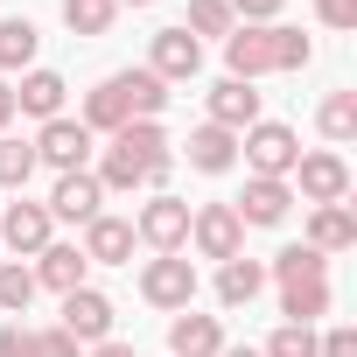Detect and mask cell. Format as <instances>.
Here are the masks:
<instances>
[{
    "mask_svg": "<svg viewBox=\"0 0 357 357\" xmlns=\"http://www.w3.org/2000/svg\"><path fill=\"white\" fill-rule=\"evenodd\" d=\"M238 147H245L252 175H273V183H287L294 161H301V140H294V126H280V119H252Z\"/></svg>",
    "mask_w": 357,
    "mask_h": 357,
    "instance_id": "1",
    "label": "cell"
},
{
    "mask_svg": "<svg viewBox=\"0 0 357 357\" xmlns=\"http://www.w3.org/2000/svg\"><path fill=\"white\" fill-rule=\"evenodd\" d=\"M140 294H147L154 308H175V315H183V308L197 301V266H190L183 252H154V259L140 266Z\"/></svg>",
    "mask_w": 357,
    "mask_h": 357,
    "instance_id": "2",
    "label": "cell"
},
{
    "mask_svg": "<svg viewBox=\"0 0 357 357\" xmlns=\"http://www.w3.org/2000/svg\"><path fill=\"white\" fill-rule=\"evenodd\" d=\"M190 245H197L204 259H238V252H245L238 211H231V204H197V211H190Z\"/></svg>",
    "mask_w": 357,
    "mask_h": 357,
    "instance_id": "3",
    "label": "cell"
},
{
    "mask_svg": "<svg viewBox=\"0 0 357 357\" xmlns=\"http://www.w3.org/2000/svg\"><path fill=\"white\" fill-rule=\"evenodd\" d=\"M36 161H50L56 175H77V168L91 161V126H84V119H43Z\"/></svg>",
    "mask_w": 357,
    "mask_h": 357,
    "instance_id": "4",
    "label": "cell"
},
{
    "mask_svg": "<svg viewBox=\"0 0 357 357\" xmlns=\"http://www.w3.org/2000/svg\"><path fill=\"white\" fill-rule=\"evenodd\" d=\"M112 147H119V154H133V161L147 168V190H161V183H168V161H175V154H168L161 119H126V126L112 133Z\"/></svg>",
    "mask_w": 357,
    "mask_h": 357,
    "instance_id": "5",
    "label": "cell"
},
{
    "mask_svg": "<svg viewBox=\"0 0 357 357\" xmlns=\"http://www.w3.org/2000/svg\"><path fill=\"white\" fill-rule=\"evenodd\" d=\"M147 70H154L161 84H190V77L204 70V43H197L190 29H161L154 50H147Z\"/></svg>",
    "mask_w": 357,
    "mask_h": 357,
    "instance_id": "6",
    "label": "cell"
},
{
    "mask_svg": "<svg viewBox=\"0 0 357 357\" xmlns=\"http://www.w3.org/2000/svg\"><path fill=\"white\" fill-rule=\"evenodd\" d=\"M133 238L154 245V252H183V245H190V204H183V197H154V204L140 211Z\"/></svg>",
    "mask_w": 357,
    "mask_h": 357,
    "instance_id": "7",
    "label": "cell"
},
{
    "mask_svg": "<svg viewBox=\"0 0 357 357\" xmlns=\"http://www.w3.org/2000/svg\"><path fill=\"white\" fill-rule=\"evenodd\" d=\"M63 336H77L84 350L91 343H105L112 336V301L98 294V287H77V294H63V322H56Z\"/></svg>",
    "mask_w": 357,
    "mask_h": 357,
    "instance_id": "8",
    "label": "cell"
},
{
    "mask_svg": "<svg viewBox=\"0 0 357 357\" xmlns=\"http://www.w3.org/2000/svg\"><path fill=\"white\" fill-rule=\"evenodd\" d=\"M294 175H301V197H308V204H343V197H350V168H343V154H301Z\"/></svg>",
    "mask_w": 357,
    "mask_h": 357,
    "instance_id": "9",
    "label": "cell"
},
{
    "mask_svg": "<svg viewBox=\"0 0 357 357\" xmlns=\"http://www.w3.org/2000/svg\"><path fill=\"white\" fill-rule=\"evenodd\" d=\"M98 204H105V190H98V175H91V168L56 175V190H50V218H70V225H91Z\"/></svg>",
    "mask_w": 357,
    "mask_h": 357,
    "instance_id": "10",
    "label": "cell"
},
{
    "mask_svg": "<svg viewBox=\"0 0 357 357\" xmlns=\"http://www.w3.org/2000/svg\"><path fill=\"white\" fill-rule=\"evenodd\" d=\"M77 252H84L91 266H126V259H133V225L98 211V218L84 225V245H77Z\"/></svg>",
    "mask_w": 357,
    "mask_h": 357,
    "instance_id": "11",
    "label": "cell"
},
{
    "mask_svg": "<svg viewBox=\"0 0 357 357\" xmlns=\"http://www.w3.org/2000/svg\"><path fill=\"white\" fill-rule=\"evenodd\" d=\"M50 225H56L50 204H29V197H22V204H8V218H0V245H15V252H43V245H50Z\"/></svg>",
    "mask_w": 357,
    "mask_h": 357,
    "instance_id": "12",
    "label": "cell"
},
{
    "mask_svg": "<svg viewBox=\"0 0 357 357\" xmlns=\"http://www.w3.org/2000/svg\"><path fill=\"white\" fill-rule=\"evenodd\" d=\"M231 211H238V225H280V218L294 211V190H287V183H273V175H252L245 197H238Z\"/></svg>",
    "mask_w": 357,
    "mask_h": 357,
    "instance_id": "13",
    "label": "cell"
},
{
    "mask_svg": "<svg viewBox=\"0 0 357 357\" xmlns=\"http://www.w3.org/2000/svg\"><path fill=\"white\" fill-rule=\"evenodd\" d=\"M225 350V329H218V315H175L168 322V357H218Z\"/></svg>",
    "mask_w": 357,
    "mask_h": 357,
    "instance_id": "14",
    "label": "cell"
},
{
    "mask_svg": "<svg viewBox=\"0 0 357 357\" xmlns=\"http://www.w3.org/2000/svg\"><path fill=\"white\" fill-rule=\"evenodd\" d=\"M259 119V91L252 84H238V77H225L218 91H211V126H225V133H245Z\"/></svg>",
    "mask_w": 357,
    "mask_h": 357,
    "instance_id": "15",
    "label": "cell"
},
{
    "mask_svg": "<svg viewBox=\"0 0 357 357\" xmlns=\"http://www.w3.org/2000/svg\"><path fill=\"white\" fill-rule=\"evenodd\" d=\"M84 266H91V259H84L77 245H43V252H36V287L77 294V287H84Z\"/></svg>",
    "mask_w": 357,
    "mask_h": 357,
    "instance_id": "16",
    "label": "cell"
},
{
    "mask_svg": "<svg viewBox=\"0 0 357 357\" xmlns=\"http://www.w3.org/2000/svg\"><path fill=\"white\" fill-rule=\"evenodd\" d=\"M183 147H190V168H204V175H225V168L238 161V133H225V126H211V119H204Z\"/></svg>",
    "mask_w": 357,
    "mask_h": 357,
    "instance_id": "17",
    "label": "cell"
},
{
    "mask_svg": "<svg viewBox=\"0 0 357 357\" xmlns=\"http://www.w3.org/2000/svg\"><path fill=\"white\" fill-rule=\"evenodd\" d=\"M308 245L329 259V252H350L357 245V218L343 211V204H315V218H308Z\"/></svg>",
    "mask_w": 357,
    "mask_h": 357,
    "instance_id": "18",
    "label": "cell"
},
{
    "mask_svg": "<svg viewBox=\"0 0 357 357\" xmlns=\"http://www.w3.org/2000/svg\"><path fill=\"white\" fill-rule=\"evenodd\" d=\"M225 70H231L238 84H252L259 70H273V63H266V29H231V36H225Z\"/></svg>",
    "mask_w": 357,
    "mask_h": 357,
    "instance_id": "19",
    "label": "cell"
},
{
    "mask_svg": "<svg viewBox=\"0 0 357 357\" xmlns=\"http://www.w3.org/2000/svg\"><path fill=\"white\" fill-rule=\"evenodd\" d=\"M112 84H119V98H126V119H161V105H168V84H161L154 70H119Z\"/></svg>",
    "mask_w": 357,
    "mask_h": 357,
    "instance_id": "20",
    "label": "cell"
},
{
    "mask_svg": "<svg viewBox=\"0 0 357 357\" xmlns=\"http://www.w3.org/2000/svg\"><path fill=\"white\" fill-rule=\"evenodd\" d=\"M63 91H70V84H63L56 70H29V77H22V91H15V105H22V112H36V119H63Z\"/></svg>",
    "mask_w": 357,
    "mask_h": 357,
    "instance_id": "21",
    "label": "cell"
},
{
    "mask_svg": "<svg viewBox=\"0 0 357 357\" xmlns=\"http://www.w3.org/2000/svg\"><path fill=\"white\" fill-rule=\"evenodd\" d=\"M259 287H266V266H259V259H245V252H238V259H225V266H218V301H225V308H245Z\"/></svg>",
    "mask_w": 357,
    "mask_h": 357,
    "instance_id": "22",
    "label": "cell"
},
{
    "mask_svg": "<svg viewBox=\"0 0 357 357\" xmlns=\"http://www.w3.org/2000/svg\"><path fill=\"white\" fill-rule=\"evenodd\" d=\"M280 315L315 329V315H329V280H287L280 287Z\"/></svg>",
    "mask_w": 357,
    "mask_h": 357,
    "instance_id": "23",
    "label": "cell"
},
{
    "mask_svg": "<svg viewBox=\"0 0 357 357\" xmlns=\"http://www.w3.org/2000/svg\"><path fill=\"white\" fill-rule=\"evenodd\" d=\"M36 50H43L36 22H22V15L0 22V70H29V63H36Z\"/></svg>",
    "mask_w": 357,
    "mask_h": 357,
    "instance_id": "24",
    "label": "cell"
},
{
    "mask_svg": "<svg viewBox=\"0 0 357 357\" xmlns=\"http://www.w3.org/2000/svg\"><path fill=\"white\" fill-rule=\"evenodd\" d=\"M308 56H315V43H308L301 29L266 22V63H273V70H308Z\"/></svg>",
    "mask_w": 357,
    "mask_h": 357,
    "instance_id": "25",
    "label": "cell"
},
{
    "mask_svg": "<svg viewBox=\"0 0 357 357\" xmlns=\"http://www.w3.org/2000/svg\"><path fill=\"white\" fill-rule=\"evenodd\" d=\"M273 280L287 287V280H329V259L315 252V245H280L273 252Z\"/></svg>",
    "mask_w": 357,
    "mask_h": 357,
    "instance_id": "26",
    "label": "cell"
},
{
    "mask_svg": "<svg viewBox=\"0 0 357 357\" xmlns=\"http://www.w3.org/2000/svg\"><path fill=\"white\" fill-rule=\"evenodd\" d=\"M29 175H36V140L0 133V190H29Z\"/></svg>",
    "mask_w": 357,
    "mask_h": 357,
    "instance_id": "27",
    "label": "cell"
},
{
    "mask_svg": "<svg viewBox=\"0 0 357 357\" xmlns=\"http://www.w3.org/2000/svg\"><path fill=\"white\" fill-rule=\"evenodd\" d=\"M84 126H91V133H119V126H126V98H119V84H112V77L84 98Z\"/></svg>",
    "mask_w": 357,
    "mask_h": 357,
    "instance_id": "28",
    "label": "cell"
},
{
    "mask_svg": "<svg viewBox=\"0 0 357 357\" xmlns=\"http://www.w3.org/2000/svg\"><path fill=\"white\" fill-rule=\"evenodd\" d=\"M112 15H119V0H63L70 36H105V29H112Z\"/></svg>",
    "mask_w": 357,
    "mask_h": 357,
    "instance_id": "29",
    "label": "cell"
},
{
    "mask_svg": "<svg viewBox=\"0 0 357 357\" xmlns=\"http://www.w3.org/2000/svg\"><path fill=\"white\" fill-rule=\"evenodd\" d=\"M315 126H322L329 140H350V133H357V91H329L322 112H315Z\"/></svg>",
    "mask_w": 357,
    "mask_h": 357,
    "instance_id": "30",
    "label": "cell"
},
{
    "mask_svg": "<svg viewBox=\"0 0 357 357\" xmlns=\"http://www.w3.org/2000/svg\"><path fill=\"white\" fill-rule=\"evenodd\" d=\"M29 301H36V266H0V308L8 315H29Z\"/></svg>",
    "mask_w": 357,
    "mask_h": 357,
    "instance_id": "31",
    "label": "cell"
},
{
    "mask_svg": "<svg viewBox=\"0 0 357 357\" xmlns=\"http://www.w3.org/2000/svg\"><path fill=\"white\" fill-rule=\"evenodd\" d=\"M183 29L204 43V36H231V29H238V15L225 8V0H190V22H183Z\"/></svg>",
    "mask_w": 357,
    "mask_h": 357,
    "instance_id": "32",
    "label": "cell"
},
{
    "mask_svg": "<svg viewBox=\"0 0 357 357\" xmlns=\"http://www.w3.org/2000/svg\"><path fill=\"white\" fill-rule=\"evenodd\" d=\"M259 357H315V329H308V322H280V329L259 343Z\"/></svg>",
    "mask_w": 357,
    "mask_h": 357,
    "instance_id": "33",
    "label": "cell"
},
{
    "mask_svg": "<svg viewBox=\"0 0 357 357\" xmlns=\"http://www.w3.org/2000/svg\"><path fill=\"white\" fill-rule=\"evenodd\" d=\"M140 183H147V168H140L133 154L105 147V161H98V190H140Z\"/></svg>",
    "mask_w": 357,
    "mask_h": 357,
    "instance_id": "34",
    "label": "cell"
},
{
    "mask_svg": "<svg viewBox=\"0 0 357 357\" xmlns=\"http://www.w3.org/2000/svg\"><path fill=\"white\" fill-rule=\"evenodd\" d=\"M315 357H357V329H350V322H336L329 336H315Z\"/></svg>",
    "mask_w": 357,
    "mask_h": 357,
    "instance_id": "35",
    "label": "cell"
},
{
    "mask_svg": "<svg viewBox=\"0 0 357 357\" xmlns=\"http://www.w3.org/2000/svg\"><path fill=\"white\" fill-rule=\"evenodd\" d=\"M36 357H84V343L63 329H36Z\"/></svg>",
    "mask_w": 357,
    "mask_h": 357,
    "instance_id": "36",
    "label": "cell"
},
{
    "mask_svg": "<svg viewBox=\"0 0 357 357\" xmlns=\"http://www.w3.org/2000/svg\"><path fill=\"white\" fill-rule=\"evenodd\" d=\"M315 22L322 29H357V0H315Z\"/></svg>",
    "mask_w": 357,
    "mask_h": 357,
    "instance_id": "37",
    "label": "cell"
},
{
    "mask_svg": "<svg viewBox=\"0 0 357 357\" xmlns=\"http://www.w3.org/2000/svg\"><path fill=\"white\" fill-rule=\"evenodd\" d=\"M231 15H245V29H266L273 15H280V0H225Z\"/></svg>",
    "mask_w": 357,
    "mask_h": 357,
    "instance_id": "38",
    "label": "cell"
},
{
    "mask_svg": "<svg viewBox=\"0 0 357 357\" xmlns=\"http://www.w3.org/2000/svg\"><path fill=\"white\" fill-rule=\"evenodd\" d=\"M0 357H36V329L8 322V329H0Z\"/></svg>",
    "mask_w": 357,
    "mask_h": 357,
    "instance_id": "39",
    "label": "cell"
},
{
    "mask_svg": "<svg viewBox=\"0 0 357 357\" xmlns=\"http://www.w3.org/2000/svg\"><path fill=\"white\" fill-rule=\"evenodd\" d=\"M91 357H140V350H133V343H112V336H105V343H91Z\"/></svg>",
    "mask_w": 357,
    "mask_h": 357,
    "instance_id": "40",
    "label": "cell"
},
{
    "mask_svg": "<svg viewBox=\"0 0 357 357\" xmlns=\"http://www.w3.org/2000/svg\"><path fill=\"white\" fill-rule=\"evenodd\" d=\"M8 119H15V84H0V133H8Z\"/></svg>",
    "mask_w": 357,
    "mask_h": 357,
    "instance_id": "41",
    "label": "cell"
},
{
    "mask_svg": "<svg viewBox=\"0 0 357 357\" xmlns=\"http://www.w3.org/2000/svg\"><path fill=\"white\" fill-rule=\"evenodd\" d=\"M218 357H259V350H252V343H238V350H231V343H225V350H218Z\"/></svg>",
    "mask_w": 357,
    "mask_h": 357,
    "instance_id": "42",
    "label": "cell"
},
{
    "mask_svg": "<svg viewBox=\"0 0 357 357\" xmlns=\"http://www.w3.org/2000/svg\"><path fill=\"white\" fill-rule=\"evenodd\" d=\"M119 8H154V0H119Z\"/></svg>",
    "mask_w": 357,
    "mask_h": 357,
    "instance_id": "43",
    "label": "cell"
}]
</instances>
